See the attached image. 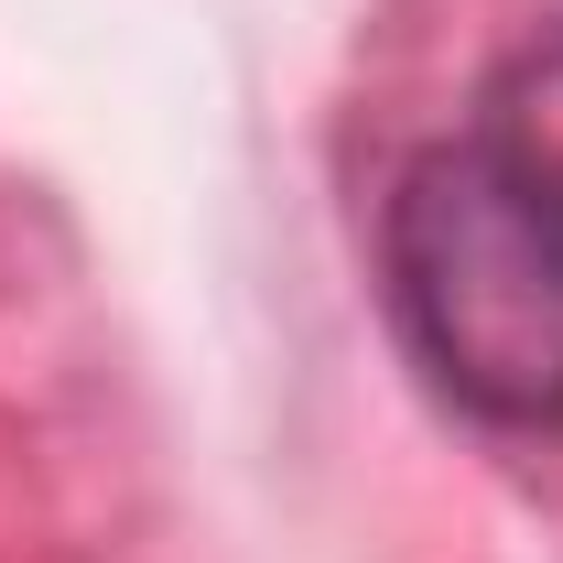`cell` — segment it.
<instances>
[{"label": "cell", "mask_w": 563, "mask_h": 563, "mask_svg": "<svg viewBox=\"0 0 563 563\" xmlns=\"http://www.w3.org/2000/svg\"><path fill=\"white\" fill-rule=\"evenodd\" d=\"M379 314L412 379L498 444L563 433V207L477 131L422 141L379 185Z\"/></svg>", "instance_id": "6da1fadb"}, {"label": "cell", "mask_w": 563, "mask_h": 563, "mask_svg": "<svg viewBox=\"0 0 563 563\" xmlns=\"http://www.w3.org/2000/svg\"><path fill=\"white\" fill-rule=\"evenodd\" d=\"M466 131L488 141L498 163H520V174L563 207V22H542L531 44H509V55L488 66Z\"/></svg>", "instance_id": "7a4b0ae2"}]
</instances>
